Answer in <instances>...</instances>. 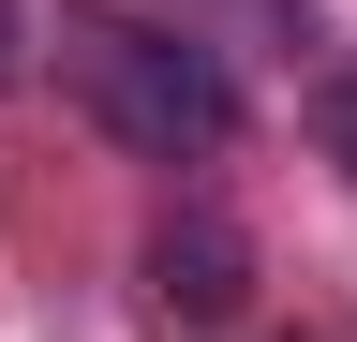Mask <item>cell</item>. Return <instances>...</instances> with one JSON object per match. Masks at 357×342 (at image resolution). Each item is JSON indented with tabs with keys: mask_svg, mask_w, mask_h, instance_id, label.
Here are the masks:
<instances>
[{
	"mask_svg": "<svg viewBox=\"0 0 357 342\" xmlns=\"http://www.w3.org/2000/svg\"><path fill=\"white\" fill-rule=\"evenodd\" d=\"M238 268H253V238L223 224V208H178L149 238V297L164 313H238Z\"/></svg>",
	"mask_w": 357,
	"mask_h": 342,
	"instance_id": "cell-2",
	"label": "cell"
},
{
	"mask_svg": "<svg viewBox=\"0 0 357 342\" xmlns=\"http://www.w3.org/2000/svg\"><path fill=\"white\" fill-rule=\"evenodd\" d=\"M60 90L89 104V134H119L134 164H208L238 149V75L223 45L164 15H60Z\"/></svg>",
	"mask_w": 357,
	"mask_h": 342,
	"instance_id": "cell-1",
	"label": "cell"
},
{
	"mask_svg": "<svg viewBox=\"0 0 357 342\" xmlns=\"http://www.w3.org/2000/svg\"><path fill=\"white\" fill-rule=\"evenodd\" d=\"M0 75H15V0H0Z\"/></svg>",
	"mask_w": 357,
	"mask_h": 342,
	"instance_id": "cell-4",
	"label": "cell"
},
{
	"mask_svg": "<svg viewBox=\"0 0 357 342\" xmlns=\"http://www.w3.org/2000/svg\"><path fill=\"white\" fill-rule=\"evenodd\" d=\"M312 134H328V164H357V60L328 75V90H312Z\"/></svg>",
	"mask_w": 357,
	"mask_h": 342,
	"instance_id": "cell-3",
	"label": "cell"
}]
</instances>
